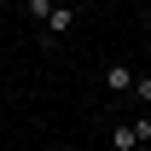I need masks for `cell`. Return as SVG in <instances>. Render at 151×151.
<instances>
[{
  "mask_svg": "<svg viewBox=\"0 0 151 151\" xmlns=\"http://www.w3.org/2000/svg\"><path fill=\"white\" fill-rule=\"evenodd\" d=\"M64 151H76V145H64Z\"/></svg>",
  "mask_w": 151,
  "mask_h": 151,
  "instance_id": "obj_7",
  "label": "cell"
},
{
  "mask_svg": "<svg viewBox=\"0 0 151 151\" xmlns=\"http://www.w3.org/2000/svg\"><path fill=\"white\" fill-rule=\"evenodd\" d=\"M134 99H139V105H151V76H134Z\"/></svg>",
  "mask_w": 151,
  "mask_h": 151,
  "instance_id": "obj_4",
  "label": "cell"
},
{
  "mask_svg": "<svg viewBox=\"0 0 151 151\" xmlns=\"http://www.w3.org/2000/svg\"><path fill=\"white\" fill-rule=\"evenodd\" d=\"M47 12H52V0H29V18L35 23H47Z\"/></svg>",
  "mask_w": 151,
  "mask_h": 151,
  "instance_id": "obj_5",
  "label": "cell"
},
{
  "mask_svg": "<svg viewBox=\"0 0 151 151\" xmlns=\"http://www.w3.org/2000/svg\"><path fill=\"white\" fill-rule=\"evenodd\" d=\"M105 87H111V93H134V70L111 64V70H105Z\"/></svg>",
  "mask_w": 151,
  "mask_h": 151,
  "instance_id": "obj_3",
  "label": "cell"
},
{
  "mask_svg": "<svg viewBox=\"0 0 151 151\" xmlns=\"http://www.w3.org/2000/svg\"><path fill=\"white\" fill-rule=\"evenodd\" d=\"M145 47H151V35H145Z\"/></svg>",
  "mask_w": 151,
  "mask_h": 151,
  "instance_id": "obj_8",
  "label": "cell"
},
{
  "mask_svg": "<svg viewBox=\"0 0 151 151\" xmlns=\"http://www.w3.org/2000/svg\"><path fill=\"white\" fill-rule=\"evenodd\" d=\"M70 23H76V6H52V12H47V23H41V29H47V35H64Z\"/></svg>",
  "mask_w": 151,
  "mask_h": 151,
  "instance_id": "obj_1",
  "label": "cell"
},
{
  "mask_svg": "<svg viewBox=\"0 0 151 151\" xmlns=\"http://www.w3.org/2000/svg\"><path fill=\"white\" fill-rule=\"evenodd\" d=\"M111 145L116 151H139V128H134V122H116V128H111Z\"/></svg>",
  "mask_w": 151,
  "mask_h": 151,
  "instance_id": "obj_2",
  "label": "cell"
},
{
  "mask_svg": "<svg viewBox=\"0 0 151 151\" xmlns=\"http://www.w3.org/2000/svg\"><path fill=\"white\" fill-rule=\"evenodd\" d=\"M134 6H151V0H134Z\"/></svg>",
  "mask_w": 151,
  "mask_h": 151,
  "instance_id": "obj_6",
  "label": "cell"
}]
</instances>
